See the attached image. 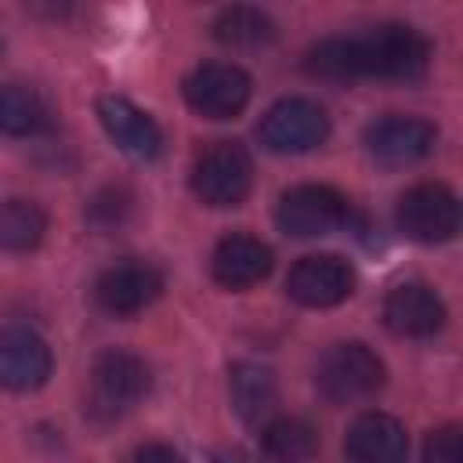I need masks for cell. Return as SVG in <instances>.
I'll return each mask as SVG.
<instances>
[{
  "label": "cell",
  "instance_id": "obj_12",
  "mask_svg": "<svg viewBox=\"0 0 463 463\" xmlns=\"http://www.w3.org/2000/svg\"><path fill=\"white\" fill-rule=\"evenodd\" d=\"M51 347L47 340L29 326H7L0 329V387L4 391H36L51 380Z\"/></svg>",
  "mask_w": 463,
  "mask_h": 463
},
{
  "label": "cell",
  "instance_id": "obj_18",
  "mask_svg": "<svg viewBox=\"0 0 463 463\" xmlns=\"http://www.w3.org/2000/svg\"><path fill=\"white\" fill-rule=\"evenodd\" d=\"M47 213L33 199H4L0 203V250L4 253H29L43 242Z\"/></svg>",
  "mask_w": 463,
  "mask_h": 463
},
{
  "label": "cell",
  "instance_id": "obj_20",
  "mask_svg": "<svg viewBox=\"0 0 463 463\" xmlns=\"http://www.w3.org/2000/svg\"><path fill=\"white\" fill-rule=\"evenodd\" d=\"M213 36L228 47H260L275 40V22L257 7H224L213 22Z\"/></svg>",
  "mask_w": 463,
  "mask_h": 463
},
{
  "label": "cell",
  "instance_id": "obj_23",
  "mask_svg": "<svg viewBox=\"0 0 463 463\" xmlns=\"http://www.w3.org/2000/svg\"><path fill=\"white\" fill-rule=\"evenodd\" d=\"M423 463H463V434L456 423H445V427L427 434Z\"/></svg>",
  "mask_w": 463,
  "mask_h": 463
},
{
  "label": "cell",
  "instance_id": "obj_22",
  "mask_svg": "<svg viewBox=\"0 0 463 463\" xmlns=\"http://www.w3.org/2000/svg\"><path fill=\"white\" fill-rule=\"evenodd\" d=\"M307 69L322 80H358L354 76L351 36H333V40H322L318 47H311L307 51Z\"/></svg>",
  "mask_w": 463,
  "mask_h": 463
},
{
  "label": "cell",
  "instance_id": "obj_21",
  "mask_svg": "<svg viewBox=\"0 0 463 463\" xmlns=\"http://www.w3.org/2000/svg\"><path fill=\"white\" fill-rule=\"evenodd\" d=\"M43 101L18 83H0V134L25 137L43 127Z\"/></svg>",
  "mask_w": 463,
  "mask_h": 463
},
{
  "label": "cell",
  "instance_id": "obj_10",
  "mask_svg": "<svg viewBox=\"0 0 463 463\" xmlns=\"http://www.w3.org/2000/svg\"><path fill=\"white\" fill-rule=\"evenodd\" d=\"M163 293V275L156 264L148 260H119L112 268H105L94 282V300L105 315H116V318H127V315H137L145 311L156 297Z\"/></svg>",
  "mask_w": 463,
  "mask_h": 463
},
{
  "label": "cell",
  "instance_id": "obj_2",
  "mask_svg": "<svg viewBox=\"0 0 463 463\" xmlns=\"http://www.w3.org/2000/svg\"><path fill=\"white\" fill-rule=\"evenodd\" d=\"M315 387L333 405H354L383 387V362L358 340L333 344L315 365Z\"/></svg>",
  "mask_w": 463,
  "mask_h": 463
},
{
  "label": "cell",
  "instance_id": "obj_15",
  "mask_svg": "<svg viewBox=\"0 0 463 463\" xmlns=\"http://www.w3.org/2000/svg\"><path fill=\"white\" fill-rule=\"evenodd\" d=\"M271 271V250L268 242L246 235V232H232L213 246L210 257V275L217 286L224 289H250L260 279H268Z\"/></svg>",
  "mask_w": 463,
  "mask_h": 463
},
{
  "label": "cell",
  "instance_id": "obj_17",
  "mask_svg": "<svg viewBox=\"0 0 463 463\" xmlns=\"http://www.w3.org/2000/svg\"><path fill=\"white\" fill-rule=\"evenodd\" d=\"M232 405L239 412V420L253 423V427H264L279 405V383H275V373L268 365H257V362H239L232 365Z\"/></svg>",
  "mask_w": 463,
  "mask_h": 463
},
{
  "label": "cell",
  "instance_id": "obj_6",
  "mask_svg": "<svg viewBox=\"0 0 463 463\" xmlns=\"http://www.w3.org/2000/svg\"><path fill=\"white\" fill-rule=\"evenodd\" d=\"M394 217H398L402 235L412 242H423V246L449 242L459 232V199L452 195V188L438 181H423L402 192Z\"/></svg>",
  "mask_w": 463,
  "mask_h": 463
},
{
  "label": "cell",
  "instance_id": "obj_5",
  "mask_svg": "<svg viewBox=\"0 0 463 463\" xmlns=\"http://www.w3.org/2000/svg\"><path fill=\"white\" fill-rule=\"evenodd\" d=\"M253 188V159L239 141L210 145L192 166V192L206 206H239Z\"/></svg>",
  "mask_w": 463,
  "mask_h": 463
},
{
  "label": "cell",
  "instance_id": "obj_7",
  "mask_svg": "<svg viewBox=\"0 0 463 463\" xmlns=\"http://www.w3.org/2000/svg\"><path fill=\"white\" fill-rule=\"evenodd\" d=\"M351 217V203L329 184H297L279 199V228L293 239H315L344 228Z\"/></svg>",
  "mask_w": 463,
  "mask_h": 463
},
{
  "label": "cell",
  "instance_id": "obj_16",
  "mask_svg": "<svg viewBox=\"0 0 463 463\" xmlns=\"http://www.w3.org/2000/svg\"><path fill=\"white\" fill-rule=\"evenodd\" d=\"M347 463H405L409 438L405 427L387 412H362L344 438Z\"/></svg>",
  "mask_w": 463,
  "mask_h": 463
},
{
  "label": "cell",
  "instance_id": "obj_9",
  "mask_svg": "<svg viewBox=\"0 0 463 463\" xmlns=\"http://www.w3.org/2000/svg\"><path fill=\"white\" fill-rule=\"evenodd\" d=\"M354 271L336 253H311L300 257L286 275V293L300 307H336L351 297Z\"/></svg>",
  "mask_w": 463,
  "mask_h": 463
},
{
  "label": "cell",
  "instance_id": "obj_11",
  "mask_svg": "<svg viewBox=\"0 0 463 463\" xmlns=\"http://www.w3.org/2000/svg\"><path fill=\"white\" fill-rule=\"evenodd\" d=\"M434 145H438V127L420 116H383L365 130V148L383 166H412L427 159Z\"/></svg>",
  "mask_w": 463,
  "mask_h": 463
},
{
  "label": "cell",
  "instance_id": "obj_3",
  "mask_svg": "<svg viewBox=\"0 0 463 463\" xmlns=\"http://www.w3.org/2000/svg\"><path fill=\"white\" fill-rule=\"evenodd\" d=\"M148 387H152V373L145 358L123 347H109L94 358L90 369V412L105 420L123 416L148 394Z\"/></svg>",
  "mask_w": 463,
  "mask_h": 463
},
{
  "label": "cell",
  "instance_id": "obj_8",
  "mask_svg": "<svg viewBox=\"0 0 463 463\" xmlns=\"http://www.w3.org/2000/svg\"><path fill=\"white\" fill-rule=\"evenodd\" d=\"M253 83L232 61H206L184 80V101L206 119H235L250 105Z\"/></svg>",
  "mask_w": 463,
  "mask_h": 463
},
{
  "label": "cell",
  "instance_id": "obj_14",
  "mask_svg": "<svg viewBox=\"0 0 463 463\" xmlns=\"http://www.w3.org/2000/svg\"><path fill=\"white\" fill-rule=\"evenodd\" d=\"M383 322L394 336L427 340L445 326V304L441 297L423 282H402L383 300Z\"/></svg>",
  "mask_w": 463,
  "mask_h": 463
},
{
  "label": "cell",
  "instance_id": "obj_24",
  "mask_svg": "<svg viewBox=\"0 0 463 463\" xmlns=\"http://www.w3.org/2000/svg\"><path fill=\"white\" fill-rule=\"evenodd\" d=\"M130 463H188V459H184L177 449H170V445H163V441H152V445H141Z\"/></svg>",
  "mask_w": 463,
  "mask_h": 463
},
{
  "label": "cell",
  "instance_id": "obj_1",
  "mask_svg": "<svg viewBox=\"0 0 463 463\" xmlns=\"http://www.w3.org/2000/svg\"><path fill=\"white\" fill-rule=\"evenodd\" d=\"M354 76L380 80H420L430 65V43L423 33L402 22H383L362 36H351Z\"/></svg>",
  "mask_w": 463,
  "mask_h": 463
},
{
  "label": "cell",
  "instance_id": "obj_19",
  "mask_svg": "<svg viewBox=\"0 0 463 463\" xmlns=\"http://www.w3.org/2000/svg\"><path fill=\"white\" fill-rule=\"evenodd\" d=\"M260 445L275 463H307L318 452V430L307 420L279 416L260 427Z\"/></svg>",
  "mask_w": 463,
  "mask_h": 463
},
{
  "label": "cell",
  "instance_id": "obj_4",
  "mask_svg": "<svg viewBox=\"0 0 463 463\" xmlns=\"http://www.w3.org/2000/svg\"><path fill=\"white\" fill-rule=\"evenodd\" d=\"M257 137L268 152L300 156V152L318 148L329 137V116L311 98H282L260 116Z\"/></svg>",
  "mask_w": 463,
  "mask_h": 463
},
{
  "label": "cell",
  "instance_id": "obj_13",
  "mask_svg": "<svg viewBox=\"0 0 463 463\" xmlns=\"http://www.w3.org/2000/svg\"><path fill=\"white\" fill-rule=\"evenodd\" d=\"M98 119H101L105 134L116 141V148L127 152L130 159L148 163L163 152V134H159L156 119L148 112H141L134 101L105 94V98H98Z\"/></svg>",
  "mask_w": 463,
  "mask_h": 463
}]
</instances>
